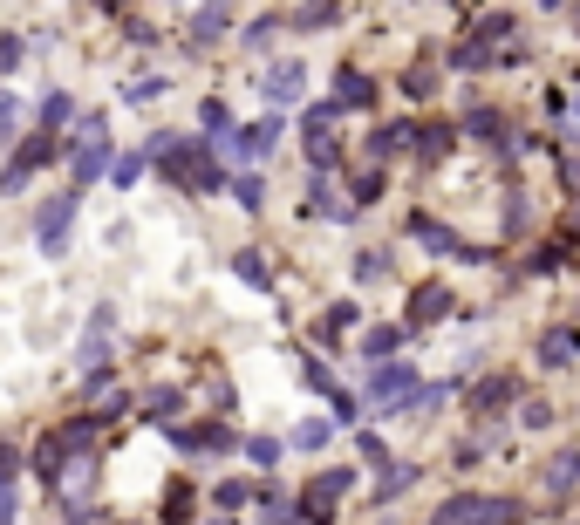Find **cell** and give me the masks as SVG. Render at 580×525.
Masks as SVG:
<instances>
[{"instance_id":"2","label":"cell","mask_w":580,"mask_h":525,"mask_svg":"<svg viewBox=\"0 0 580 525\" xmlns=\"http://www.w3.org/2000/svg\"><path fill=\"white\" fill-rule=\"evenodd\" d=\"M69 191H89L96 178H110V164H116V144H110V116L103 110H82V123L69 130Z\"/></svg>"},{"instance_id":"52","label":"cell","mask_w":580,"mask_h":525,"mask_svg":"<svg viewBox=\"0 0 580 525\" xmlns=\"http://www.w3.org/2000/svg\"><path fill=\"white\" fill-rule=\"evenodd\" d=\"M14 69H28V35L21 28H0V75H14Z\"/></svg>"},{"instance_id":"30","label":"cell","mask_w":580,"mask_h":525,"mask_svg":"<svg viewBox=\"0 0 580 525\" xmlns=\"http://www.w3.org/2000/svg\"><path fill=\"white\" fill-rule=\"evenodd\" d=\"M164 96H171V75H157V69L123 75V82H116V103H123V110H157Z\"/></svg>"},{"instance_id":"51","label":"cell","mask_w":580,"mask_h":525,"mask_svg":"<svg viewBox=\"0 0 580 525\" xmlns=\"http://www.w3.org/2000/svg\"><path fill=\"white\" fill-rule=\"evenodd\" d=\"M485 525H526V498H512V491H492V505H485Z\"/></svg>"},{"instance_id":"5","label":"cell","mask_w":580,"mask_h":525,"mask_svg":"<svg viewBox=\"0 0 580 525\" xmlns=\"http://www.w3.org/2000/svg\"><path fill=\"white\" fill-rule=\"evenodd\" d=\"M76 212H82V191H48L35 212H28V232H35V253L41 260H62L69 253V239H76Z\"/></svg>"},{"instance_id":"49","label":"cell","mask_w":580,"mask_h":525,"mask_svg":"<svg viewBox=\"0 0 580 525\" xmlns=\"http://www.w3.org/2000/svg\"><path fill=\"white\" fill-rule=\"evenodd\" d=\"M116 28H123V48H157V14H123V21H116Z\"/></svg>"},{"instance_id":"9","label":"cell","mask_w":580,"mask_h":525,"mask_svg":"<svg viewBox=\"0 0 580 525\" xmlns=\"http://www.w3.org/2000/svg\"><path fill=\"white\" fill-rule=\"evenodd\" d=\"M519 396H526L519 369H485L471 389H464V416H478V423H512Z\"/></svg>"},{"instance_id":"55","label":"cell","mask_w":580,"mask_h":525,"mask_svg":"<svg viewBox=\"0 0 580 525\" xmlns=\"http://www.w3.org/2000/svg\"><path fill=\"white\" fill-rule=\"evenodd\" d=\"M560 178H567V198H574V219H580V157H567V164H560Z\"/></svg>"},{"instance_id":"57","label":"cell","mask_w":580,"mask_h":525,"mask_svg":"<svg viewBox=\"0 0 580 525\" xmlns=\"http://www.w3.org/2000/svg\"><path fill=\"white\" fill-rule=\"evenodd\" d=\"M546 14H553V21H567V28H574V41H580V7H546Z\"/></svg>"},{"instance_id":"1","label":"cell","mask_w":580,"mask_h":525,"mask_svg":"<svg viewBox=\"0 0 580 525\" xmlns=\"http://www.w3.org/2000/svg\"><path fill=\"white\" fill-rule=\"evenodd\" d=\"M144 150H151L157 171H164V185L185 191V198H212V191L232 185V171H226V157H219V144H205V137L151 130V137H144Z\"/></svg>"},{"instance_id":"7","label":"cell","mask_w":580,"mask_h":525,"mask_svg":"<svg viewBox=\"0 0 580 525\" xmlns=\"http://www.w3.org/2000/svg\"><path fill=\"white\" fill-rule=\"evenodd\" d=\"M355 464H328V471H314L308 485H301V498H294V519L301 525H335V512H342V498L355 491Z\"/></svg>"},{"instance_id":"44","label":"cell","mask_w":580,"mask_h":525,"mask_svg":"<svg viewBox=\"0 0 580 525\" xmlns=\"http://www.w3.org/2000/svg\"><path fill=\"white\" fill-rule=\"evenodd\" d=\"M151 171H157V164H151V150H144V144H137V150H116L110 185H116V191H137L144 178H151Z\"/></svg>"},{"instance_id":"22","label":"cell","mask_w":580,"mask_h":525,"mask_svg":"<svg viewBox=\"0 0 580 525\" xmlns=\"http://www.w3.org/2000/svg\"><path fill=\"white\" fill-rule=\"evenodd\" d=\"M403 321H376V328H362L355 335V362H369V369H383V362H403Z\"/></svg>"},{"instance_id":"59","label":"cell","mask_w":580,"mask_h":525,"mask_svg":"<svg viewBox=\"0 0 580 525\" xmlns=\"http://www.w3.org/2000/svg\"><path fill=\"white\" fill-rule=\"evenodd\" d=\"M198 525H239V519H219V512H212V519H198Z\"/></svg>"},{"instance_id":"33","label":"cell","mask_w":580,"mask_h":525,"mask_svg":"<svg viewBox=\"0 0 580 525\" xmlns=\"http://www.w3.org/2000/svg\"><path fill=\"white\" fill-rule=\"evenodd\" d=\"M280 35H287V14H273V7H267V14L239 21V35H232V41H239L246 55H267V62H273V41H280Z\"/></svg>"},{"instance_id":"19","label":"cell","mask_w":580,"mask_h":525,"mask_svg":"<svg viewBox=\"0 0 580 525\" xmlns=\"http://www.w3.org/2000/svg\"><path fill=\"white\" fill-rule=\"evenodd\" d=\"M458 130H464V144H492L499 157H505V144L519 137V130H512V116H505L499 103H471V110L458 116Z\"/></svg>"},{"instance_id":"6","label":"cell","mask_w":580,"mask_h":525,"mask_svg":"<svg viewBox=\"0 0 580 525\" xmlns=\"http://www.w3.org/2000/svg\"><path fill=\"white\" fill-rule=\"evenodd\" d=\"M69 157V137H41V130H28L21 144L7 150V171H0V205H14L21 191H28V178H41L48 164H62Z\"/></svg>"},{"instance_id":"48","label":"cell","mask_w":580,"mask_h":525,"mask_svg":"<svg viewBox=\"0 0 580 525\" xmlns=\"http://www.w3.org/2000/svg\"><path fill=\"white\" fill-rule=\"evenodd\" d=\"M355 464H369V471H389L396 464L389 444H383V430H355Z\"/></svg>"},{"instance_id":"10","label":"cell","mask_w":580,"mask_h":525,"mask_svg":"<svg viewBox=\"0 0 580 525\" xmlns=\"http://www.w3.org/2000/svg\"><path fill=\"white\" fill-rule=\"evenodd\" d=\"M280 137H287L280 116H253V123H239L226 144H219V157H226V171H260L273 150H280Z\"/></svg>"},{"instance_id":"28","label":"cell","mask_w":580,"mask_h":525,"mask_svg":"<svg viewBox=\"0 0 580 525\" xmlns=\"http://www.w3.org/2000/svg\"><path fill=\"white\" fill-rule=\"evenodd\" d=\"M348 280H355V287H389V280H396V253H389V246H355V253H348Z\"/></svg>"},{"instance_id":"16","label":"cell","mask_w":580,"mask_h":525,"mask_svg":"<svg viewBox=\"0 0 580 525\" xmlns=\"http://www.w3.org/2000/svg\"><path fill=\"white\" fill-rule=\"evenodd\" d=\"M226 35H239V14H232V7H219V0H212V7H185V14H178V41H185L192 55L219 48Z\"/></svg>"},{"instance_id":"13","label":"cell","mask_w":580,"mask_h":525,"mask_svg":"<svg viewBox=\"0 0 580 525\" xmlns=\"http://www.w3.org/2000/svg\"><path fill=\"white\" fill-rule=\"evenodd\" d=\"M308 89H314V75H308V62H301V55H273L267 69H260V96L273 103V116L294 110V103L308 110Z\"/></svg>"},{"instance_id":"43","label":"cell","mask_w":580,"mask_h":525,"mask_svg":"<svg viewBox=\"0 0 580 525\" xmlns=\"http://www.w3.org/2000/svg\"><path fill=\"white\" fill-rule=\"evenodd\" d=\"M239 457H246L253 471H280V457H287V437H273V430H246Z\"/></svg>"},{"instance_id":"38","label":"cell","mask_w":580,"mask_h":525,"mask_svg":"<svg viewBox=\"0 0 580 525\" xmlns=\"http://www.w3.org/2000/svg\"><path fill=\"white\" fill-rule=\"evenodd\" d=\"M444 62H451V69H464V75H485V69H499V48H485L478 35H464V28H458V41L444 48Z\"/></svg>"},{"instance_id":"21","label":"cell","mask_w":580,"mask_h":525,"mask_svg":"<svg viewBox=\"0 0 580 525\" xmlns=\"http://www.w3.org/2000/svg\"><path fill=\"white\" fill-rule=\"evenodd\" d=\"M540 491L553 498V505H567V498L580 491V444H560V450L540 464Z\"/></svg>"},{"instance_id":"46","label":"cell","mask_w":580,"mask_h":525,"mask_svg":"<svg viewBox=\"0 0 580 525\" xmlns=\"http://www.w3.org/2000/svg\"><path fill=\"white\" fill-rule=\"evenodd\" d=\"M383 191H389V178L376 171V164H355V171H348V198H355V212L383 205Z\"/></svg>"},{"instance_id":"27","label":"cell","mask_w":580,"mask_h":525,"mask_svg":"<svg viewBox=\"0 0 580 525\" xmlns=\"http://www.w3.org/2000/svg\"><path fill=\"white\" fill-rule=\"evenodd\" d=\"M499 232H505V239H533V232H540V205H533V191H526V185H512V191H505V205H499Z\"/></svg>"},{"instance_id":"50","label":"cell","mask_w":580,"mask_h":525,"mask_svg":"<svg viewBox=\"0 0 580 525\" xmlns=\"http://www.w3.org/2000/svg\"><path fill=\"white\" fill-rule=\"evenodd\" d=\"M21 144V89H0V150Z\"/></svg>"},{"instance_id":"35","label":"cell","mask_w":580,"mask_h":525,"mask_svg":"<svg viewBox=\"0 0 580 525\" xmlns=\"http://www.w3.org/2000/svg\"><path fill=\"white\" fill-rule=\"evenodd\" d=\"M226 273L239 280V287H253V294H267L273 287V260H267V246H239L226 260Z\"/></svg>"},{"instance_id":"45","label":"cell","mask_w":580,"mask_h":525,"mask_svg":"<svg viewBox=\"0 0 580 525\" xmlns=\"http://www.w3.org/2000/svg\"><path fill=\"white\" fill-rule=\"evenodd\" d=\"M396 96H403V103H430V96H437V62H410V69L396 75Z\"/></svg>"},{"instance_id":"14","label":"cell","mask_w":580,"mask_h":525,"mask_svg":"<svg viewBox=\"0 0 580 525\" xmlns=\"http://www.w3.org/2000/svg\"><path fill=\"white\" fill-rule=\"evenodd\" d=\"M458 307H464V300L451 294V280H417V287H410V300H403V335L417 341L424 328H437V321H451Z\"/></svg>"},{"instance_id":"36","label":"cell","mask_w":580,"mask_h":525,"mask_svg":"<svg viewBox=\"0 0 580 525\" xmlns=\"http://www.w3.org/2000/svg\"><path fill=\"white\" fill-rule=\"evenodd\" d=\"M417 485H424V464L417 457H396L383 478H376V505H396V498H410Z\"/></svg>"},{"instance_id":"15","label":"cell","mask_w":580,"mask_h":525,"mask_svg":"<svg viewBox=\"0 0 580 525\" xmlns=\"http://www.w3.org/2000/svg\"><path fill=\"white\" fill-rule=\"evenodd\" d=\"M328 103L342 116H369L383 103V82H376V69H362V62H342V69L328 75Z\"/></svg>"},{"instance_id":"20","label":"cell","mask_w":580,"mask_h":525,"mask_svg":"<svg viewBox=\"0 0 580 525\" xmlns=\"http://www.w3.org/2000/svg\"><path fill=\"white\" fill-rule=\"evenodd\" d=\"M82 123V103H76V89H62V82H48L35 96V130L41 137H62V130H76Z\"/></svg>"},{"instance_id":"32","label":"cell","mask_w":580,"mask_h":525,"mask_svg":"<svg viewBox=\"0 0 580 525\" xmlns=\"http://www.w3.org/2000/svg\"><path fill=\"white\" fill-rule=\"evenodd\" d=\"M328 28H348V7H335V0L287 7V35H328Z\"/></svg>"},{"instance_id":"58","label":"cell","mask_w":580,"mask_h":525,"mask_svg":"<svg viewBox=\"0 0 580 525\" xmlns=\"http://www.w3.org/2000/svg\"><path fill=\"white\" fill-rule=\"evenodd\" d=\"M76 525H137V519H110V512H82Z\"/></svg>"},{"instance_id":"42","label":"cell","mask_w":580,"mask_h":525,"mask_svg":"<svg viewBox=\"0 0 580 525\" xmlns=\"http://www.w3.org/2000/svg\"><path fill=\"white\" fill-rule=\"evenodd\" d=\"M226 198L246 212V219H260V212H267V171H232Z\"/></svg>"},{"instance_id":"25","label":"cell","mask_w":580,"mask_h":525,"mask_svg":"<svg viewBox=\"0 0 580 525\" xmlns=\"http://www.w3.org/2000/svg\"><path fill=\"white\" fill-rule=\"evenodd\" d=\"M69 464H76V457H69V444H62L55 430H41V437H35V450H28V471H35V485H48V491H55Z\"/></svg>"},{"instance_id":"12","label":"cell","mask_w":580,"mask_h":525,"mask_svg":"<svg viewBox=\"0 0 580 525\" xmlns=\"http://www.w3.org/2000/svg\"><path fill=\"white\" fill-rule=\"evenodd\" d=\"M164 437H171V450H185V457H232V450L246 444L226 416H192V423H178V430H164Z\"/></svg>"},{"instance_id":"18","label":"cell","mask_w":580,"mask_h":525,"mask_svg":"<svg viewBox=\"0 0 580 525\" xmlns=\"http://www.w3.org/2000/svg\"><path fill=\"white\" fill-rule=\"evenodd\" d=\"M533 362L546 375H567L580 362V321H546L540 335H533Z\"/></svg>"},{"instance_id":"37","label":"cell","mask_w":580,"mask_h":525,"mask_svg":"<svg viewBox=\"0 0 580 525\" xmlns=\"http://www.w3.org/2000/svg\"><path fill=\"white\" fill-rule=\"evenodd\" d=\"M314 335L321 341H348V335H362V307H355V300H328V307H321V321H314Z\"/></svg>"},{"instance_id":"11","label":"cell","mask_w":580,"mask_h":525,"mask_svg":"<svg viewBox=\"0 0 580 525\" xmlns=\"http://www.w3.org/2000/svg\"><path fill=\"white\" fill-rule=\"evenodd\" d=\"M424 389V375H417V362H383V369H369L362 375V403H369V416H389V410H403L410 396Z\"/></svg>"},{"instance_id":"34","label":"cell","mask_w":580,"mask_h":525,"mask_svg":"<svg viewBox=\"0 0 580 525\" xmlns=\"http://www.w3.org/2000/svg\"><path fill=\"white\" fill-rule=\"evenodd\" d=\"M192 512H198V478H192V471H178V478L164 485V505H157V519H164V525H198Z\"/></svg>"},{"instance_id":"17","label":"cell","mask_w":580,"mask_h":525,"mask_svg":"<svg viewBox=\"0 0 580 525\" xmlns=\"http://www.w3.org/2000/svg\"><path fill=\"white\" fill-rule=\"evenodd\" d=\"M301 219H328V225H355L362 212H355V198H348L335 178H314L308 171V185H301Z\"/></svg>"},{"instance_id":"24","label":"cell","mask_w":580,"mask_h":525,"mask_svg":"<svg viewBox=\"0 0 580 525\" xmlns=\"http://www.w3.org/2000/svg\"><path fill=\"white\" fill-rule=\"evenodd\" d=\"M137 416L157 423V430H178V416H185V389H178V382H151V389L137 396Z\"/></svg>"},{"instance_id":"54","label":"cell","mask_w":580,"mask_h":525,"mask_svg":"<svg viewBox=\"0 0 580 525\" xmlns=\"http://www.w3.org/2000/svg\"><path fill=\"white\" fill-rule=\"evenodd\" d=\"M21 35H28V55H55V48H62L55 28H21Z\"/></svg>"},{"instance_id":"3","label":"cell","mask_w":580,"mask_h":525,"mask_svg":"<svg viewBox=\"0 0 580 525\" xmlns=\"http://www.w3.org/2000/svg\"><path fill=\"white\" fill-rule=\"evenodd\" d=\"M403 239H410V246H424L430 260H444V266H492L485 246H471L458 225H444L437 212H410V219H403Z\"/></svg>"},{"instance_id":"53","label":"cell","mask_w":580,"mask_h":525,"mask_svg":"<svg viewBox=\"0 0 580 525\" xmlns=\"http://www.w3.org/2000/svg\"><path fill=\"white\" fill-rule=\"evenodd\" d=\"M21 464H28V450H21V444H0V485H21Z\"/></svg>"},{"instance_id":"23","label":"cell","mask_w":580,"mask_h":525,"mask_svg":"<svg viewBox=\"0 0 580 525\" xmlns=\"http://www.w3.org/2000/svg\"><path fill=\"white\" fill-rule=\"evenodd\" d=\"M96 485H103V457H76V464L62 471V485H55V498H62V505H69V512L82 519V505L96 498Z\"/></svg>"},{"instance_id":"39","label":"cell","mask_w":580,"mask_h":525,"mask_svg":"<svg viewBox=\"0 0 580 525\" xmlns=\"http://www.w3.org/2000/svg\"><path fill=\"white\" fill-rule=\"evenodd\" d=\"M553 423H560V403H546V396L526 389V396H519V410H512V430H519V437H546Z\"/></svg>"},{"instance_id":"47","label":"cell","mask_w":580,"mask_h":525,"mask_svg":"<svg viewBox=\"0 0 580 525\" xmlns=\"http://www.w3.org/2000/svg\"><path fill=\"white\" fill-rule=\"evenodd\" d=\"M253 491L260 485H246V478H219V485H212V512H219V519H239V512L253 505Z\"/></svg>"},{"instance_id":"8","label":"cell","mask_w":580,"mask_h":525,"mask_svg":"<svg viewBox=\"0 0 580 525\" xmlns=\"http://www.w3.org/2000/svg\"><path fill=\"white\" fill-rule=\"evenodd\" d=\"M116 369V300H89L76 335V375H103Z\"/></svg>"},{"instance_id":"26","label":"cell","mask_w":580,"mask_h":525,"mask_svg":"<svg viewBox=\"0 0 580 525\" xmlns=\"http://www.w3.org/2000/svg\"><path fill=\"white\" fill-rule=\"evenodd\" d=\"M458 144H464L458 123H451V116H430V123H417V150H410V157H417V164H444Z\"/></svg>"},{"instance_id":"56","label":"cell","mask_w":580,"mask_h":525,"mask_svg":"<svg viewBox=\"0 0 580 525\" xmlns=\"http://www.w3.org/2000/svg\"><path fill=\"white\" fill-rule=\"evenodd\" d=\"M567 144H580V89H574V103H567Z\"/></svg>"},{"instance_id":"4","label":"cell","mask_w":580,"mask_h":525,"mask_svg":"<svg viewBox=\"0 0 580 525\" xmlns=\"http://www.w3.org/2000/svg\"><path fill=\"white\" fill-rule=\"evenodd\" d=\"M335 123H342L335 103H308V110H301V157H308L314 178H335V171L348 164V144H342Z\"/></svg>"},{"instance_id":"40","label":"cell","mask_w":580,"mask_h":525,"mask_svg":"<svg viewBox=\"0 0 580 525\" xmlns=\"http://www.w3.org/2000/svg\"><path fill=\"white\" fill-rule=\"evenodd\" d=\"M294 375H301V389H314V396H342V382H335V369H328V355H314V348H301L294 355Z\"/></svg>"},{"instance_id":"31","label":"cell","mask_w":580,"mask_h":525,"mask_svg":"<svg viewBox=\"0 0 580 525\" xmlns=\"http://www.w3.org/2000/svg\"><path fill=\"white\" fill-rule=\"evenodd\" d=\"M485 505H492V491H451V498H437L430 525H485Z\"/></svg>"},{"instance_id":"41","label":"cell","mask_w":580,"mask_h":525,"mask_svg":"<svg viewBox=\"0 0 580 525\" xmlns=\"http://www.w3.org/2000/svg\"><path fill=\"white\" fill-rule=\"evenodd\" d=\"M328 444H335V416H301L287 430V450H301V457H321Z\"/></svg>"},{"instance_id":"29","label":"cell","mask_w":580,"mask_h":525,"mask_svg":"<svg viewBox=\"0 0 580 525\" xmlns=\"http://www.w3.org/2000/svg\"><path fill=\"white\" fill-rule=\"evenodd\" d=\"M451 396H458L451 382H424V389H417L403 410H389V423H437V416L451 410Z\"/></svg>"}]
</instances>
